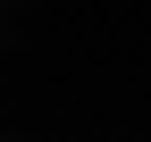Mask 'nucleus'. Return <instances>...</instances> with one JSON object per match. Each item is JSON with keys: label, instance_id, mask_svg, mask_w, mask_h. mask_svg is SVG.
Here are the masks:
<instances>
[]
</instances>
